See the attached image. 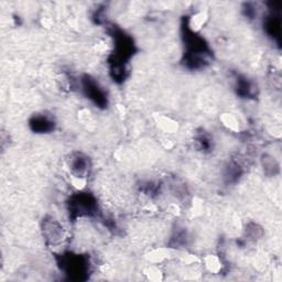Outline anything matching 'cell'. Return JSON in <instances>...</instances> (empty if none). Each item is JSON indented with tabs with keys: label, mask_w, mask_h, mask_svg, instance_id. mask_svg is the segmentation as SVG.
Segmentation results:
<instances>
[{
	"label": "cell",
	"mask_w": 282,
	"mask_h": 282,
	"mask_svg": "<svg viewBox=\"0 0 282 282\" xmlns=\"http://www.w3.org/2000/svg\"><path fill=\"white\" fill-rule=\"evenodd\" d=\"M53 221L45 222L44 231L45 234H47L48 239L53 244H57L61 240V238L63 239V228L56 222Z\"/></svg>",
	"instance_id": "1"
}]
</instances>
